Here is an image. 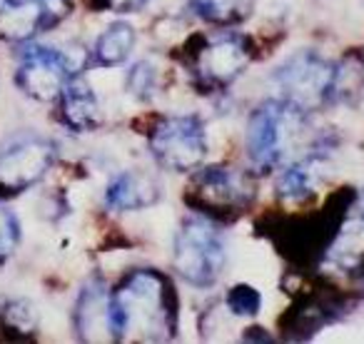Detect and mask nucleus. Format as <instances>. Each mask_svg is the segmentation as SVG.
<instances>
[{"instance_id":"nucleus-1","label":"nucleus","mask_w":364,"mask_h":344,"mask_svg":"<svg viewBox=\"0 0 364 344\" xmlns=\"http://www.w3.org/2000/svg\"><path fill=\"white\" fill-rule=\"evenodd\" d=\"M180 324V299L157 269H132L110 294V329L120 342H167Z\"/></svg>"},{"instance_id":"nucleus-2","label":"nucleus","mask_w":364,"mask_h":344,"mask_svg":"<svg viewBox=\"0 0 364 344\" xmlns=\"http://www.w3.org/2000/svg\"><path fill=\"white\" fill-rule=\"evenodd\" d=\"M309 115L312 112L282 97L264 100L252 112L247 122V152L259 175L277 170L287 160L299 137L309 130Z\"/></svg>"},{"instance_id":"nucleus-3","label":"nucleus","mask_w":364,"mask_h":344,"mask_svg":"<svg viewBox=\"0 0 364 344\" xmlns=\"http://www.w3.org/2000/svg\"><path fill=\"white\" fill-rule=\"evenodd\" d=\"M172 264L193 287H213L225 269V244L218 225L205 215H193L175 235Z\"/></svg>"},{"instance_id":"nucleus-4","label":"nucleus","mask_w":364,"mask_h":344,"mask_svg":"<svg viewBox=\"0 0 364 344\" xmlns=\"http://www.w3.org/2000/svg\"><path fill=\"white\" fill-rule=\"evenodd\" d=\"M334 72L337 63L324 60L312 50H302L289 55L274 70L272 82L282 100L314 112L317 107L334 102Z\"/></svg>"},{"instance_id":"nucleus-5","label":"nucleus","mask_w":364,"mask_h":344,"mask_svg":"<svg viewBox=\"0 0 364 344\" xmlns=\"http://www.w3.org/2000/svg\"><path fill=\"white\" fill-rule=\"evenodd\" d=\"M255 180L228 165H213L198 172L188 203L205 217H240L255 203Z\"/></svg>"},{"instance_id":"nucleus-6","label":"nucleus","mask_w":364,"mask_h":344,"mask_svg":"<svg viewBox=\"0 0 364 344\" xmlns=\"http://www.w3.org/2000/svg\"><path fill=\"white\" fill-rule=\"evenodd\" d=\"M252 60L255 50L247 36L218 33V36L200 38V45L193 55L195 82L208 92L225 90L247 70Z\"/></svg>"},{"instance_id":"nucleus-7","label":"nucleus","mask_w":364,"mask_h":344,"mask_svg":"<svg viewBox=\"0 0 364 344\" xmlns=\"http://www.w3.org/2000/svg\"><path fill=\"white\" fill-rule=\"evenodd\" d=\"M150 152L170 172H195L208 155L205 122L198 115L162 117L150 132Z\"/></svg>"},{"instance_id":"nucleus-8","label":"nucleus","mask_w":364,"mask_h":344,"mask_svg":"<svg viewBox=\"0 0 364 344\" xmlns=\"http://www.w3.org/2000/svg\"><path fill=\"white\" fill-rule=\"evenodd\" d=\"M58 157V145L48 137H23L0 150V195H21L46 178Z\"/></svg>"},{"instance_id":"nucleus-9","label":"nucleus","mask_w":364,"mask_h":344,"mask_svg":"<svg viewBox=\"0 0 364 344\" xmlns=\"http://www.w3.org/2000/svg\"><path fill=\"white\" fill-rule=\"evenodd\" d=\"M73 13V0H0V41L26 43L58 28Z\"/></svg>"},{"instance_id":"nucleus-10","label":"nucleus","mask_w":364,"mask_h":344,"mask_svg":"<svg viewBox=\"0 0 364 344\" xmlns=\"http://www.w3.org/2000/svg\"><path fill=\"white\" fill-rule=\"evenodd\" d=\"M73 77V68L60 50L46 45L26 48L21 55V65L16 72V82L28 97L41 102L58 100L60 92Z\"/></svg>"},{"instance_id":"nucleus-11","label":"nucleus","mask_w":364,"mask_h":344,"mask_svg":"<svg viewBox=\"0 0 364 344\" xmlns=\"http://www.w3.org/2000/svg\"><path fill=\"white\" fill-rule=\"evenodd\" d=\"M162 200V185L150 172L127 170L117 175L105 190V205L115 213L145 210Z\"/></svg>"},{"instance_id":"nucleus-12","label":"nucleus","mask_w":364,"mask_h":344,"mask_svg":"<svg viewBox=\"0 0 364 344\" xmlns=\"http://www.w3.org/2000/svg\"><path fill=\"white\" fill-rule=\"evenodd\" d=\"M58 107H60L63 125L75 132H90L100 125V105H97L95 92L77 75H73L65 90L60 92Z\"/></svg>"},{"instance_id":"nucleus-13","label":"nucleus","mask_w":364,"mask_h":344,"mask_svg":"<svg viewBox=\"0 0 364 344\" xmlns=\"http://www.w3.org/2000/svg\"><path fill=\"white\" fill-rule=\"evenodd\" d=\"M75 327L77 337L95 342V339L112 337L110 329V297L102 292V284L90 282L77 297L75 307Z\"/></svg>"},{"instance_id":"nucleus-14","label":"nucleus","mask_w":364,"mask_h":344,"mask_svg":"<svg viewBox=\"0 0 364 344\" xmlns=\"http://www.w3.org/2000/svg\"><path fill=\"white\" fill-rule=\"evenodd\" d=\"M324 152H309L302 160L287 165L277 178V198L284 203H304L314 195L319 183V167H322Z\"/></svg>"},{"instance_id":"nucleus-15","label":"nucleus","mask_w":364,"mask_h":344,"mask_svg":"<svg viewBox=\"0 0 364 344\" xmlns=\"http://www.w3.org/2000/svg\"><path fill=\"white\" fill-rule=\"evenodd\" d=\"M132 48H135V28L125 21H117L97 38L95 63L102 68H115L130 58Z\"/></svg>"},{"instance_id":"nucleus-16","label":"nucleus","mask_w":364,"mask_h":344,"mask_svg":"<svg viewBox=\"0 0 364 344\" xmlns=\"http://www.w3.org/2000/svg\"><path fill=\"white\" fill-rule=\"evenodd\" d=\"M193 11L213 26H237L250 16L252 0H190Z\"/></svg>"},{"instance_id":"nucleus-17","label":"nucleus","mask_w":364,"mask_h":344,"mask_svg":"<svg viewBox=\"0 0 364 344\" xmlns=\"http://www.w3.org/2000/svg\"><path fill=\"white\" fill-rule=\"evenodd\" d=\"M228 309L237 317H252V314L259 312L262 307V294L257 292L250 284H237L228 292V299H225Z\"/></svg>"},{"instance_id":"nucleus-18","label":"nucleus","mask_w":364,"mask_h":344,"mask_svg":"<svg viewBox=\"0 0 364 344\" xmlns=\"http://www.w3.org/2000/svg\"><path fill=\"white\" fill-rule=\"evenodd\" d=\"M18 244H21V222L6 205H0V264L16 252Z\"/></svg>"},{"instance_id":"nucleus-19","label":"nucleus","mask_w":364,"mask_h":344,"mask_svg":"<svg viewBox=\"0 0 364 344\" xmlns=\"http://www.w3.org/2000/svg\"><path fill=\"white\" fill-rule=\"evenodd\" d=\"M3 324H6L11 332L33 334V329H36V314H33L28 302H11L3 309Z\"/></svg>"},{"instance_id":"nucleus-20","label":"nucleus","mask_w":364,"mask_h":344,"mask_svg":"<svg viewBox=\"0 0 364 344\" xmlns=\"http://www.w3.org/2000/svg\"><path fill=\"white\" fill-rule=\"evenodd\" d=\"M155 85V70L150 68V63H140V65L132 68L130 80H127V87H130L132 95L137 97H147Z\"/></svg>"},{"instance_id":"nucleus-21","label":"nucleus","mask_w":364,"mask_h":344,"mask_svg":"<svg viewBox=\"0 0 364 344\" xmlns=\"http://www.w3.org/2000/svg\"><path fill=\"white\" fill-rule=\"evenodd\" d=\"M100 3L115 13H132V11H140L147 0H100Z\"/></svg>"}]
</instances>
